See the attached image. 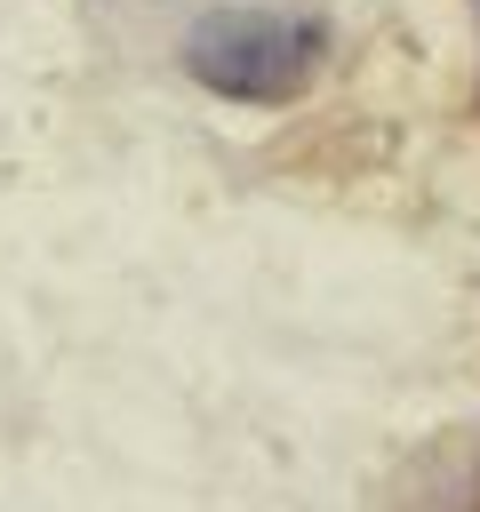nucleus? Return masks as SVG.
<instances>
[{"label":"nucleus","instance_id":"f257e3e1","mask_svg":"<svg viewBox=\"0 0 480 512\" xmlns=\"http://www.w3.org/2000/svg\"><path fill=\"white\" fill-rule=\"evenodd\" d=\"M328 32L312 16H288V8H216L184 32V64L192 80L224 88V96H248V104H280L312 80Z\"/></svg>","mask_w":480,"mask_h":512}]
</instances>
